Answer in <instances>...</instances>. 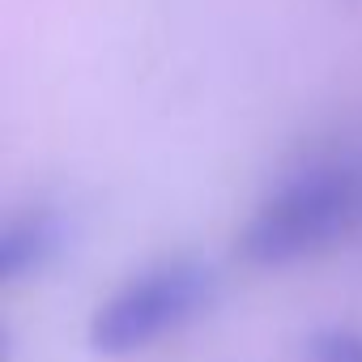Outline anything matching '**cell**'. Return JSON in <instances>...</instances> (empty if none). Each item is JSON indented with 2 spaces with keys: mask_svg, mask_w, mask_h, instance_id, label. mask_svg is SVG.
<instances>
[{
  "mask_svg": "<svg viewBox=\"0 0 362 362\" xmlns=\"http://www.w3.org/2000/svg\"><path fill=\"white\" fill-rule=\"evenodd\" d=\"M362 235V166L349 158H311L252 201L235 230V256L256 273L315 264Z\"/></svg>",
  "mask_w": 362,
  "mask_h": 362,
  "instance_id": "obj_1",
  "label": "cell"
},
{
  "mask_svg": "<svg viewBox=\"0 0 362 362\" xmlns=\"http://www.w3.org/2000/svg\"><path fill=\"white\" fill-rule=\"evenodd\" d=\"M218 303V273L197 256H162L111 286L86 324L103 358H136L201 324Z\"/></svg>",
  "mask_w": 362,
  "mask_h": 362,
  "instance_id": "obj_2",
  "label": "cell"
},
{
  "mask_svg": "<svg viewBox=\"0 0 362 362\" xmlns=\"http://www.w3.org/2000/svg\"><path fill=\"white\" fill-rule=\"evenodd\" d=\"M64 252V218L35 201L18 214H9L0 230V277L5 286H30L39 281Z\"/></svg>",
  "mask_w": 362,
  "mask_h": 362,
  "instance_id": "obj_3",
  "label": "cell"
},
{
  "mask_svg": "<svg viewBox=\"0 0 362 362\" xmlns=\"http://www.w3.org/2000/svg\"><path fill=\"white\" fill-rule=\"evenodd\" d=\"M307 362H362V328L328 324L307 337Z\"/></svg>",
  "mask_w": 362,
  "mask_h": 362,
  "instance_id": "obj_4",
  "label": "cell"
}]
</instances>
